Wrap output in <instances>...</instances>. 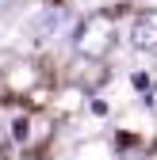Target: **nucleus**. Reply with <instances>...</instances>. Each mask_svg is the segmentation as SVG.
<instances>
[{"label":"nucleus","mask_w":157,"mask_h":160,"mask_svg":"<svg viewBox=\"0 0 157 160\" xmlns=\"http://www.w3.org/2000/svg\"><path fill=\"white\" fill-rule=\"evenodd\" d=\"M73 46H77L81 57H88V61H104L111 53V46H115V19L107 12H96V15L81 19V27L73 34Z\"/></svg>","instance_id":"f257e3e1"},{"label":"nucleus","mask_w":157,"mask_h":160,"mask_svg":"<svg viewBox=\"0 0 157 160\" xmlns=\"http://www.w3.org/2000/svg\"><path fill=\"white\" fill-rule=\"evenodd\" d=\"M130 42L138 50H157V12H138V19H134L130 27Z\"/></svg>","instance_id":"f03ea898"},{"label":"nucleus","mask_w":157,"mask_h":160,"mask_svg":"<svg viewBox=\"0 0 157 160\" xmlns=\"http://www.w3.org/2000/svg\"><path fill=\"white\" fill-rule=\"evenodd\" d=\"M134 88H138V92H149V76L138 72V76H134Z\"/></svg>","instance_id":"7ed1b4c3"}]
</instances>
